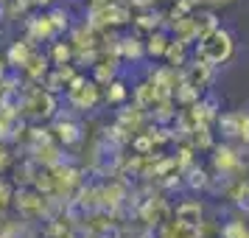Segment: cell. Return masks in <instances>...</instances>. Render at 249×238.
Returning <instances> with one entry per match:
<instances>
[{"instance_id": "1", "label": "cell", "mask_w": 249, "mask_h": 238, "mask_svg": "<svg viewBox=\"0 0 249 238\" xmlns=\"http://www.w3.org/2000/svg\"><path fill=\"white\" fill-rule=\"evenodd\" d=\"M230 56H232V37H230V31H224V28L210 31V34L202 37L199 45H196V59L210 62V65H224Z\"/></svg>"}, {"instance_id": "2", "label": "cell", "mask_w": 249, "mask_h": 238, "mask_svg": "<svg viewBox=\"0 0 249 238\" xmlns=\"http://www.w3.org/2000/svg\"><path fill=\"white\" fill-rule=\"evenodd\" d=\"M25 110L34 115V118H51L56 110V95L48 90H34L25 101Z\"/></svg>"}, {"instance_id": "3", "label": "cell", "mask_w": 249, "mask_h": 238, "mask_svg": "<svg viewBox=\"0 0 249 238\" xmlns=\"http://www.w3.org/2000/svg\"><path fill=\"white\" fill-rule=\"evenodd\" d=\"M213 68H215V65H210V62H202V59H196L193 65H188V70H185V79L191 81L193 87L204 90V87L210 84V79H213Z\"/></svg>"}, {"instance_id": "4", "label": "cell", "mask_w": 249, "mask_h": 238, "mask_svg": "<svg viewBox=\"0 0 249 238\" xmlns=\"http://www.w3.org/2000/svg\"><path fill=\"white\" fill-rule=\"evenodd\" d=\"M177 224H182V227H199V224H202V204H199V202H182V204H177Z\"/></svg>"}, {"instance_id": "5", "label": "cell", "mask_w": 249, "mask_h": 238, "mask_svg": "<svg viewBox=\"0 0 249 238\" xmlns=\"http://www.w3.org/2000/svg\"><path fill=\"white\" fill-rule=\"evenodd\" d=\"M17 207H20V213L23 216H39L42 213V196L34 191H20L17 196Z\"/></svg>"}, {"instance_id": "6", "label": "cell", "mask_w": 249, "mask_h": 238, "mask_svg": "<svg viewBox=\"0 0 249 238\" xmlns=\"http://www.w3.org/2000/svg\"><path fill=\"white\" fill-rule=\"evenodd\" d=\"M31 56H34V51H31V39H28V42H25V39L23 42L17 39V42L9 48V65H12V68H25Z\"/></svg>"}, {"instance_id": "7", "label": "cell", "mask_w": 249, "mask_h": 238, "mask_svg": "<svg viewBox=\"0 0 249 238\" xmlns=\"http://www.w3.org/2000/svg\"><path fill=\"white\" fill-rule=\"evenodd\" d=\"M132 17H129V9H126L124 3H104V23L107 25H124L129 23Z\"/></svg>"}, {"instance_id": "8", "label": "cell", "mask_w": 249, "mask_h": 238, "mask_svg": "<svg viewBox=\"0 0 249 238\" xmlns=\"http://www.w3.org/2000/svg\"><path fill=\"white\" fill-rule=\"evenodd\" d=\"M56 137L65 143V146H73V143H79L81 140V126L76 121H59L56 124Z\"/></svg>"}, {"instance_id": "9", "label": "cell", "mask_w": 249, "mask_h": 238, "mask_svg": "<svg viewBox=\"0 0 249 238\" xmlns=\"http://www.w3.org/2000/svg\"><path fill=\"white\" fill-rule=\"evenodd\" d=\"M28 31H31V39H51V37L56 34L51 17H34V20H28Z\"/></svg>"}, {"instance_id": "10", "label": "cell", "mask_w": 249, "mask_h": 238, "mask_svg": "<svg viewBox=\"0 0 249 238\" xmlns=\"http://www.w3.org/2000/svg\"><path fill=\"white\" fill-rule=\"evenodd\" d=\"M213 163H215V168L218 171H232L235 168V163H238V154L230 146H218L215 148V154H213Z\"/></svg>"}, {"instance_id": "11", "label": "cell", "mask_w": 249, "mask_h": 238, "mask_svg": "<svg viewBox=\"0 0 249 238\" xmlns=\"http://www.w3.org/2000/svg\"><path fill=\"white\" fill-rule=\"evenodd\" d=\"M241 121L244 115H218V129L224 137H241Z\"/></svg>"}, {"instance_id": "12", "label": "cell", "mask_w": 249, "mask_h": 238, "mask_svg": "<svg viewBox=\"0 0 249 238\" xmlns=\"http://www.w3.org/2000/svg\"><path fill=\"white\" fill-rule=\"evenodd\" d=\"M185 185H188L191 191H199V188H207V185H210V177L204 174V168L191 165V168H185Z\"/></svg>"}, {"instance_id": "13", "label": "cell", "mask_w": 249, "mask_h": 238, "mask_svg": "<svg viewBox=\"0 0 249 238\" xmlns=\"http://www.w3.org/2000/svg\"><path fill=\"white\" fill-rule=\"evenodd\" d=\"M143 51H146V48L140 45V42H137L135 37L118 39V54H121L124 59H140V56H143Z\"/></svg>"}, {"instance_id": "14", "label": "cell", "mask_w": 249, "mask_h": 238, "mask_svg": "<svg viewBox=\"0 0 249 238\" xmlns=\"http://www.w3.org/2000/svg\"><path fill=\"white\" fill-rule=\"evenodd\" d=\"M168 42H171V39L162 34V31H151V37H148V45H146V54H151V56H165Z\"/></svg>"}, {"instance_id": "15", "label": "cell", "mask_w": 249, "mask_h": 238, "mask_svg": "<svg viewBox=\"0 0 249 238\" xmlns=\"http://www.w3.org/2000/svg\"><path fill=\"white\" fill-rule=\"evenodd\" d=\"M25 73L31 76V79H45L48 76V59L42 54H34V56L28 59V65H25Z\"/></svg>"}, {"instance_id": "16", "label": "cell", "mask_w": 249, "mask_h": 238, "mask_svg": "<svg viewBox=\"0 0 249 238\" xmlns=\"http://www.w3.org/2000/svg\"><path fill=\"white\" fill-rule=\"evenodd\" d=\"M199 92H202L199 87H193L188 79H182V84L174 90V95H177V101L179 104H196L199 101Z\"/></svg>"}, {"instance_id": "17", "label": "cell", "mask_w": 249, "mask_h": 238, "mask_svg": "<svg viewBox=\"0 0 249 238\" xmlns=\"http://www.w3.org/2000/svg\"><path fill=\"white\" fill-rule=\"evenodd\" d=\"M165 56H168L171 65H185V42H179V39H171Z\"/></svg>"}, {"instance_id": "18", "label": "cell", "mask_w": 249, "mask_h": 238, "mask_svg": "<svg viewBox=\"0 0 249 238\" xmlns=\"http://www.w3.org/2000/svg\"><path fill=\"white\" fill-rule=\"evenodd\" d=\"M135 25L137 28H140V31H157L160 28V14H140V17H137L135 20Z\"/></svg>"}, {"instance_id": "19", "label": "cell", "mask_w": 249, "mask_h": 238, "mask_svg": "<svg viewBox=\"0 0 249 238\" xmlns=\"http://www.w3.org/2000/svg\"><path fill=\"white\" fill-rule=\"evenodd\" d=\"M196 28H199V39H202V37H207L210 31H215L218 23H215L213 14H202V17H196Z\"/></svg>"}, {"instance_id": "20", "label": "cell", "mask_w": 249, "mask_h": 238, "mask_svg": "<svg viewBox=\"0 0 249 238\" xmlns=\"http://www.w3.org/2000/svg\"><path fill=\"white\" fill-rule=\"evenodd\" d=\"M70 56H73V48L68 42H53V62L56 65H68Z\"/></svg>"}, {"instance_id": "21", "label": "cell", "mask_w": 249, "mask_h": 238, "mask_svg": "<svg viewBox=\"0 0 249 238\" xmlns=\"http://www.w3.org/2000/svg\"><path fill=\"white\" fill-rule=\"evenodd\" d=\"M221 236H224V238H247L244 221H227V224L221 227Z\"/></svg>"}, {"instance_id": "22", "label": "cell", "mask_w": 249, "mask_h": 238, "mask_svg": "<svg viewBox=\"0 0 249 238\" xmlns=\"http://www.w3.org/2000/svg\"><path fill=\"white\" fill-rule=\"evenodd\" d=\"M48 17H51V23H53V28H56V34H59V31H65V28L70 25V17H68L65 9H53Z\"/></svg>"}, {"instance_id": "23", "label": "cell", "mask_w": 249, "mask_h": 238, "mask_svg": "<svg viewBox=\"0 0 249 238\" xmlns=\"http://www.w3.org/2000/svg\"><path fill=\"white\" fill-rule=\"evenodd\" d=\"M107 87H109V90H107V98H109L112 104H121L126 98V87L121 84V81H109Z\"/></svg>"}, {"instance_id": "24", "label": "cell", "mask_w": 249, "mask_h": 238, "mask_svg": "<svg viewBox=\"0 0 249 238\" xmlns=\"http://www.w3.org/2000/svg\"><path fill=\"white\" fill-rule=\"evenodd\" d=\"M112 76H115L112 65H109V68H107V65H95V81H98V84H109Z\"/></svg>"}, {"instance_id": "25", "label": "cell", "mask_w": 249, "mask_h": 238, "mask_svg": "<svg viewBox=\"0 0 249 238\" xmlns=\"http://www.w3.org/2000/svg\"><path fill=\"white\" fill-rule=\"evenodd\" d=\"M132 146H135L137 154H148V151L154 148V137H151V135H148V137H137V140L132 143Z\"/></svg>"}, {"instance_id": "26", "label": "cell", "mask_w": 249, "mask_h": 238, "mask_svg": "<svg viewBox=\"0 0 249 238\" xmlns=\"http://www.w3.org/2000/svg\"><path fill=\"white\" fill-rule=\"evenodd\" d=\"M68 238H92V236H90L87 227H76V230H70L68 233Z\"/></svg>"}, {"instance_id": "27", "label": "cell", "mask_w": 249, "mask_h": 238, "mask_svg": "<svg viewBox=\"0 0 249 238\" xmlns=\"http://www.w3.org/2000/svg\"><path fill=\"white\" fill-rule=\"evenodd\" d=\"M132 6H137V9H148V6H154V0H129Z\"/></svg>"}, {"instance_id": "28", "label": "cell", "mask_w": 249, "mask_h": 238, "mask_svg": "<svg viewBox=\"0 0 249 238\" xmlns=\"http://www.w3.org/2000/svg\"><path fill=\"white\" fill-rule=\"evenodd\" d=\"M6 165V151H3V146H0V168Z\"/></svg>"}, {"instance_id": "29", "label": "cell", "mask_w": 249, "mask_h": 238, "mask_svg": "<svg viewBox=\"0 0 249 238\" xmlns=\"http://www.w3.org/2000/svg\"><path fill=\"white\" fill-rule=\"evenodd\" d=\"M3 14H6V0H0V20H3Z\"/></svg>"}, {"instance_id": "30", "label": "cell", "mask_w": 249, "mask_h": 238, "mask_svg": "<svg viewBox=\"0 0 249 238\" xmlns=\"http://www.w3.org/2000/svg\"><path fill=\"white\" fill-rule=\"evenodd\" d=\"M31 3H34V6H48L51 0H31Z\"/></svg>"}, {"instance_id": "31", "label": "cell", "mask_w": 249, "mask_h": 238, "mask_svg": "<svg viewBox=\"0 0 249 238\" xmlns=\"http://www.w3.org/2000/svg\"><path fill=\"white\" fill-rule=\"evenodd\" d=\"M92 3H109V0H92Z\"/></svg>"}]
</instances>
